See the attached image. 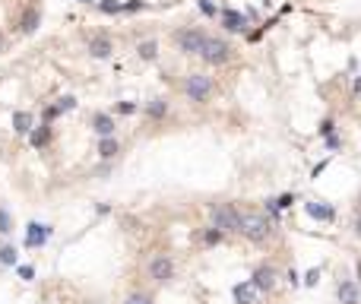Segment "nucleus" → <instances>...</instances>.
<instances>
[{"label":"nucleus","instance_id":"f257e3e1","mask_svg":"<svg viewBox=\"0 0 361 304\" xmlns=\"http://www.w3.org/2000/svg\"><path fill=\"white\" fill-rule=\"evenodd\" d=\"M238 231H241L244 238H250V241H266V238H269V231H273V225H269V219H266V216L241 213V225H238Z\"/></svg>","mask_w":361,"mask_h":304},{"label":"nucleus","instance_id":"f03ea898","mask_svg":"<svg viewBox=\"0 0 361 304\" xmlns=\"http://www.w3.org/2000/svg\"><path fill=\"white\" fill-rule=\"evenodd\" d=\"M209 222H212V228H219L222 235L225 231H238V225H241V213L235 206H209Z\"/></svg>","mask_w":361,"mask_h":304},{"label":"nucleus","instance_id":"7ed1b4c3","mask_svg":"<svg viewBox=\"0 0 361 304\" xmlns=\"http://www.w3.org/2000/svg\"><path fill=\"white\" fill-rule=\"evenodd\" d=\"M200 57L206 64H225L228 61V44L222 38H212V35H206L203 38V48H200Z\"/></svg>","mask_w":361,"mask_h":304},{"label":"nucleus","instance_id":"20e7f679","mask_svg":"<svg viewBox=\"0 0 361 304\" xmlns=\"http://www.w3.org/2000/svg\"><path fill=\"white\" fill-rule=\"evenodd\" d=\"M203 38H206V32H200V29H180V32H174V44L184 54H200Z\"/></svg>","mask_w":361,"mask_h":304},{"label":"nucleus","instance_id":"39448f33","mask_svg":"<svg viewBox=\"0 0 361 304\" xmlns=\"http://www.w3.org/2000/svg\"><path fill=\"white\" fill-rule=\"evenodd\" d=\"M184 92H187V98L190 102H206L209 98V92H212V83H209V76H187V83H184Z\"/></svg>","mask_w":361,"mask_h":304},{"label":"nucleus","instance_id":"423d86ee","mask_svg":"<svg viewBox=\"0 0 361 304\" xmlns=\"http://www.w3.org/2000/svg\"><path fill=\"white\" fill-rule=\"evenodd\" d=\"M149 276L155 279V282H171V276H174V263H171V257H152V263H149Z\"/></svg>","mask_w":361,"mask_h":304},{"label":"nucleus","instance_id":"0eeeda50","mask_svg":"<svg viewBox=\"0 0 361 304\" xmlns=\"http://www.w3.org/2000/svg\"><path fill=\"white\" fill-rule=\"evenodd\" d=\"M48 238H51V228L41 225V222H29V228H26V247H41Z\"/></svg>","mask_w":361,"mask_h":304},{"label":"nucleus","instance_id":"6e6552de","mask_svg":"<svg viewBox=\"0 0 361 304\" xmlns=\"http://www.w3.org/2000/svg\"><path fill=\"white\" fill-rule=\"evenodd\" d=\"M276 285V270L273 266H260V270L254 273V288L257 291H269Z\"/></svg>","mask_w":361,"mask_h":304},{"label":"nucleus","instance_id":"1a4fd4ad","mask_svg":"<svg viewBox=\"0 0 361 304\" xmlns=\"http://www.w3.org/2000/svg\"><path fill=\"white\" fill-rule=\"evenodd\" d=\"M222 26L228 32H244L247 29V16L244 13H235V10H225V13H222Z\"/></svg>","mask_w":361,"mask_h":304},{"label":"nucleus","instance_id":"9d476101","mask_svg":"<svg viewBox=\"0 0 361 304\" xmlns=\"http://www.w3.org/2000/svg\"><path fill=\"white\" fill-rule=\"evenodd\" d=\"M257 295H260V291L254 288V282L235 285V301H238V304H257Z\"/></svg>","mask_w":361,"mask_h":304},{"label":"nucleus","instance_id":"9b49d317","mask_svg":"<svg viewBox=\"0 0 361 304\" xmlns=\"http://www.w3.org/2000/svg\"><path fill=\"white\" fill-rule=\"evenodd\" d=\"M339 301L342 304H361V291H358V285L355 282H339Z\"/></svg>","mask_w":361,"mask_h":304},{"label":"nucleus","instance_id":"f8f14e48","mask_svg":"<svg viewBox=\"0 0 361 304\" xmlns=\"http://www.w3.org/2000/svg\"><path fill=\"white\" fill-rule=\"evenodd\" d=\"M48 139H51V124H41V127H35V130H29V143L35 149L48 146Z\"/></svg>","mask_w":361,"mask_h":304},{"label":"nucleus","instance_id":"ddd939ff","mask_svg":"<svg viewBox=\"0 0 361 304\" xmlns=\"http://www.w3.org/2000/svg\"><path fill=\"white\" fill-rule=\"evenodd\" d=\"M111 51H114V48H111V41H108L105 35H99V38L89 41V54H92V57H108Z\"/></svg>","mask_w":361,"mask_h":304},{"label":"nucleus","instance_id":"4468645a","mask_svg":"<svg viewBox=\"0 0 361 304\" xmlns=\"http://www.w3.org/2000/svg\"><path fill=\"white\" fill-rule=\"evenodd\" d=\"M92 130L99 133V136H111V133H114V121L108 118V114H95V121H92Z\"/></svg>","mask_w":361,"mask_h":304},{"label":"nucleus","instance_id":"2eb2a0df","mask_svg":"<svg viewBox=\"0 0 361 304\" xmlns=\"http://www.w3.org/2000/svg\"><path fill=\"white\" fill-rule=\"evenodd\" d=\"M99 156H102V159H114V156H117V139H114V136H102Z\"/></svg>","mask_w":361,"mask_h":304},{"label":"nucleus","instance_id":"dca6fc26","mask_svg":"<svg viewBox=\"0 0 361 304\" xmlns=\"http://www.w3.org/2000/svg\"><path fill=\"white\" fill-rule=\"evenodd\" d=\"M38 22H41V13H38V10H29V13L22 16V26H19V29L29 35V32H35V29H38Z\"/></svg>","mask_w":361,"mask_h":304},{"label":"nucleus","instance_id":"f3484780","mask_svg":"<svg viewBox=\"0 0 361 304\" xmlns=\"http://www.w3.org/2000/svg\"><path fill=\"white\" fill-rule=\"evenodd\" d=\"M13 130H16V133H29V130H32V118H29L26 111H16V114H13Z\"/></svg>","mask_w":361,"mask_h":304},{"label":"nucleus","instance_id":"a211bd4d","mask_svg":"<svg viewBox=\"0 0 361 304\" xmlns=\"http://www.w3.org/2000/svg\"><path fill=\"white\" fill-rule=\"evenodd\" d=\"M307 216H314L320 222H330L333 219V209L330 206H320V203H307Z\"/></svg>","mask_w":361,"mask_h":304},{"label":"nucleus","instance_id":"6ab92c4d","mask_svg":"<svg viewBox=\"0 0 361 304\" xmlns=\"http://www.w3.org/2000/svg\"><path fill=\"white\" fill-rule=\"evenodd\" d=\"M155 54H159V44H155V41H143L140 44V57H143V61H155Z\"/></svg>","mask_w":361,"mask_h":304},{"label":"nucleus","instance_id":"aec40b11","mask_svg":"<svg viewBox=\"0 0 361 304\" xmlns=\"http://www.w3.org/2000/svg\"><path fill=\"white\" fill-rule=\"evenodd\" d=\"M10 231H13V219L7 209H0V235H10Z\"/></svg>","mask_w":361,"mask_h":304},{"label":"nucleus","instance_id":"412c9836","mask_svg":"<svg viewBox=\"0 0 361 304\" xmlns=\"http://www.w3.org/2000/svg\"><path fill=\"white\" fill-rule=\"evenodd\" d=\"M149 114H152V118H162V114L168 111V105L162 102V98H155V102H149V108H146Z\"/></svg>","mask_w":361,"mask_h":304},{"label":"nucleus","instance_id":"4be33fe9","mask_svg":"<svg viewBox=\"0 0 361 304\" xmlns=\"http://www.w3.org/2000/svg\"><path fill=\"white\" fill-rule=\"evenodd\" d=\"M0 263H4V266H13V263H16V250H13V247H0Z\"/></svg>","mask_w":361,"mask_h":304},{"label":"nucleus","instance_id":"5701e85b","mask_svg":"<svg viewBox=\"0 0 361 304\" xmlns=\"http://www.w3.org/2000/svg\"><path fill=\"white\" fill-rule=\"evenodd\" d=\"M99 10L102 13H120V4L117 0H99Z\"/></svg>","mask_w":361,"mask_h":304},{"label":"nucleus","instance_id":"b1692460","mask_svg":"<svg viewBox=\"0 0 361 304\" xmlns=\"http://www.w3.org/2000/svg\"><path fill=\"white\" fill-rule=\"evenodd\" d=\"M57 108H60V111H73V108H76V98H73V95H64V98L57 102Z\"/></svg>","mask_w":361,"mask_h":304},{"label":"nucleus","instance_id":"393cba45","mask_svg":"<svg viewBox=\"0 0 361 304\" xmlns=\"http://www.w3.org/2000/svg\"><path fill=\"white\" fill-rule=\"evenodd\" d=\"M124 304H152V298H149V295H140V291H133V295H130Z\"/></svg>","mask_w":361,"mask_h":304},{"label":"nucleus","instance_id":"a878e982","mask_svg":"<svg viewBox=\"0 0 361 304\" xmlns=\"http://www.w3.org/2000/svg\"><path fill=\"white\" fill-rule=\"evenodd\" d=\"M203 241H206V244H219V241H222V231H219V228H209L206 235H203Z\"/></svg>","mask_w":361,"mask_h":304},{"label":"nucleus","instance_id":"bb28decb","mask_svg":"<svg viewBox=\"0 0 361 304\" xmlns=\"http://www.w3.org/2000/svg\"><path fill=\"white\" fill-rule=\"evenodd\" d=\"M57 114H60V108H57V105H51V108H44V114H41V118H44V124H51V121L57 118Z\"/></svg>","mask_w":361,"mask_h":304},{"label":"nucleus","instance_id":"cd10ccee","mask_svg":"<svg viewBox=\"0 0 361 304\" xmlns=\"http://www.w3.org/2000/svg\"><path fill=\"white\" fill-rule=\"evenodd\" d=\"M292 203H295V196H292V193H285V196H279V200H276V206H279V209H288Z\"/></svg>","mask_w":361,"mask_h":304},{"label":"nucleus","instance_id":"c85d7f7f","mask_svg":"<svg viewBox=\"0 0 361 304\" xmlns=\"http://www.w3.org/2000/svg\"><path fill=\"white\" fill-rule=\"evenodd\" d=\"M117 111H120V114H133V111H137V105H133V102H120V105H117Z\"/></svg>","mask_w":361,"mask_h":304},{"label":"nucleus","instance_id":"c756f323","mask_svg":"<svg viewBox=\"0 0 361 304\" xmlns=\"http://www.w3.org/2000/svg\"><path fill=\"white\" fill-rule=\"evenodd\" d=\"M200 10H203V13H206V16H215V7L209 4V0H200Z\"/></svg>","mask_w":361,"mask_h":304},{"label":"nucleus","instance_id":"7c9ffc66","mask_svg":"<svg viewBox=\"0 0 361 304\" xmlns=\"http://www.w3.org/2000/svg\"><path fill=\"white\" fill-rule=\"evenodd\" d=\"M317 279H320V273H317V270H310V273L304 276V282H307V285H317Z\"/></svg>","mask_w":361,"mask_h":304},{"label":"nucleus","instance_id":"2f4dec72","mask_svg":"<svg viewBox=\"0 0 361 304\" xmlns=\"http://www.w3.org/2000/svg\"><path fill=\"white\" fill-rule=\"evenodd\" d=\"M333 127H336L333 121H323V127H320V133H323V136H330V133H333Z\"/></svg>","mask_w":361,"mask_h":304},{"label":"nucleus","instance_id":"473e14b6","mask_svg":"<svg viewBox=\"0 0 361 304\" xmlns=\"http://www.w3.org/2000/svg\"><path fill=\"white\" fill-rule=\"evenodd\" d=\"M19 276H22V279H32L35 270H32V266H19Z\"/></svg>","mask_w":361,"mask_h":304},{"label":"nucleus","instance_id":"72a5a7b5","mask_svg":"<svg viewBox=\"0 0 361 304\" xmlns=\"http://www.w3.org/2000/svg\"><path fill=\"white\" fill-rule=\"evenodd\" d=\"M355 235H358V238H361V216H358V219H355Z\"/></svg>","mask_w":361,"mask_h":304},{"label":"nucleus","instance_id":"f704fd0d","mask_svg":"<svg viewBox=\"0 0 361 304\" xmlns=\"http://www.w3.org/2000/svg\"><path fill=\"white\" fill-rule=\"evenodd\" d=\"M355 92H361V79H355Z\"/></svg>","mask_w":361,"mask_h":304},{"label":"nucleus","instance_id":"c9c22d12","mask_svg":"<svg viewBox=\"0 0 361 304\" xmlns=\"http://www.w3.org/2000/svg\"><path fill=\"white\" fill-rule=\"evenodd\" d=\"M4 44H7V41H4V35H0V51H4Z\"/></svg>","mask_w":361,"mask_h":304},{"label":"nucleus","instance_id":"e433bc0d","mask_svg":"<svg viewBox=\"0 0 361 304\" xmlns=\"http://www.w3.org/2000/svg\"><path fill=\"white\" fill-rule=\"evenodd\" d=\"M358 279H361V260H358Z\"/></svg>","mask_w":361,"mask_h":304},{"label":"nucleus","instance_id":"4c0bfd02","mask_svg":"<svg viewBox=\"0 0 361 304\" xmlns=\"http://www.w3.org/2000/svg\"><path fill=\"white\" fill-rule=\"evenodd\" d=\"M79 4H89V0H79Z\"/></svg>","mask_w":361,"mask_h":304}]
</instances>
